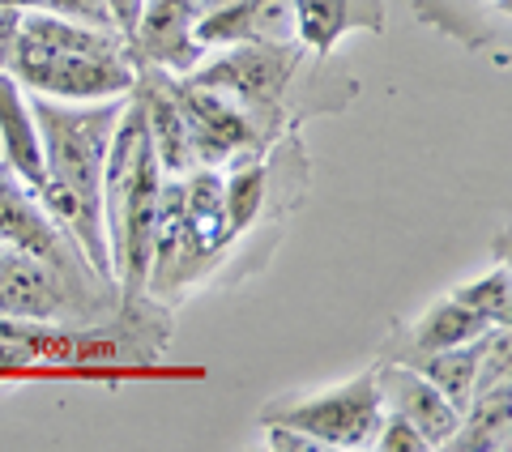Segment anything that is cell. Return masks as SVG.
<instances>
[{"label":"cell","mask_w":512,"mask_h":452,"mask_svg":"<svg viewBox=\"0 0 512 452\" xmlns=\"http://www.w3.org/2000/svg\"><path fill=\"white\" fill-rule=\"evenodd\" d=\"M124 107L128 94L99 99L94 107H69L60 99H47V94H30V111H35L43 137V167H47V180L35 197L77 239V248L86 252L94 273L107 282H116V269H111V244L103 222V167Z\"/></svg>","instance_id":"1"},{"label":"cell","mask_w":512,"mask_h":452,"mask_svg":"<svg viewBox=\"0 0 512 452\" xmlns=\"http://www.w3.org/2000/svg\"><path fill=\"white\" fill-rule=\"evenodd\" d=\"M163 167L154 158L150 128L141 116L137 94H128V107L111 133L107 167H103V222L111 244V269L116 286L128 299L146 295L150 261H154V209L158 188H163Z\"/></svg>","instance_id":"2"},{"label":"cell","mask_w":512,"mask_h":452,"mask_svg":"<svg viewBox=\"0 0 512 452\" xmlns=\"http://www.w3.org/2000/svg\"><path fill=\"white\" fill-rule=\"evenodd\" d=\"M13 77L30 94H47L60 103H99V99H120L133 94L137 69L124 56H86V52H56L39 39L18 30L9 56Z\"/></svg>","instance_id":"3"},{"label":"cell","mask_w":512,"mask_h":452,"mask_svg":"<svg viewBox=\"0 0 512 452\" xmlns=\"http://www.w3.org/2000/svg\"><path fill=\"white\" fill-rule=\"evenodd\" d=\"M384 401L376 389V376H363L338 384V389L312 393L303 401H274L261 410V423H286L312 435L320 448H372V435L380 427Z\"/></svg>","instance_id":"4"},{"label":"cell","mask_w":512,"mask_h":452,"mask_svg":"<svg viewBox=\"0 0 512 452\" xmlns=\"http://www.w3.org/2000/svg\"><path fill=\"white\" fill-rule=\"evenodd\" d=\"M0 316L9 320H60L77 325V303L52 265L13 244H0Z\"/></svg>","instance_id":"5"},{"label":"cell","mask_w":512,"mask_h":452,"mask_svg":"<svg viewBox=\"0 0 512 452\" xmlns=\"http://www.w3.org/2000/svg\"><path fill=\"white\" fill-rule=\"evenodd\" d=\"M372 376H376L384 410H393V414H402L406 423H414V431L427 440V448L453 444V435L461 431V410L423 376V371L393 359V363L372 367Z\"/></svg>","instance_id":"6"},{"label":"cell","mask_w":512,"mask_h":452,"mask_svg":"<svg viewBox=\"0 0 512 452\" xmlns=\"http://www.w3.org/2000/svg\"><path fill=\"white\" fill-rule=\"evenodd\" d=\"M197 13H188L171 0H146L141 18L128 35V60L133 69H163V73H192L205 56V47L192 35Z\"/></svg>","instance_id":"7"},{"label":"cell","mask_w":512,"mask_h":452,"mask_svg":"<svg viewBox=\"0 0 512 452\" xmlns=\"http://www.w3.org/2000/svg\"><path fill=\"white\" fill-rule=\"evenodd\" d=\"M137 103H141V116H146L150 128V145H154V158L163 167L167 180H180L197 167V150H192V128L180 99H175V86H171V73L163 69H137Z\"/></svg>","instance_id":"8"},{"label":"cell","mask_w":512,"mask_h":452,"mask_svg":"<svg viewBox=\"0 0 512 452\" xmlns=\"http://www.w3.org/2000/svg\"><path fill=\"white\" fill-rule=\"evenodd\" d=\"M192 35L205 52L239 43H299L291 0H231V5L205 9L192 22Z\"/></svg>","instance_id":"9"},{"label":"cell","mask_w":512,"mask_h":452,"mask_svg":"<svg viewBox=\"0 0 512 452\" xmlns=\"http://www.w3.org/2000/svg\"><path fill=\"white\" fill-rule=\"evenodd\" d=\"M0 154H5L0 163L18 175L30 192L43 188L47 167H43V137H39L35 111H30L22 82L5 69H0Z\"/></svg>","instance_id":"10"},{"label":"cell","mask_w":512,"mask_h":452,"mask_svg":"<svg viewBox=\"0 0 512 452\" xmlns=\"http://www.w3.org/2000/svg\"><path fill=\"white\" fill-rule=\"evenodd\" d=\"M295 39L312 56H329L350 30H384V0H291Z\"/></svg>","instance_id":"11"},{"label":"cell","mask_w":512,"mask_h":452,"mask_svg":"<svg viewBox=\"0 0 512 452\" xmlns=\"http://www.w3.org/2000/svg\"><path fill=\"white\" fill-rule=\"evenodd\" d=\"M184 180V218H188V235L197 244L201 261L214 265L222 252L235 244L231 235V218H227V188L214 167H192Z\"/></svg>","instance_id":"12"},{"label":"cell","mask_w":512,"mask_h":452,"mask_svg":"<svg viewBox=\"0 0 512 452\" xmlns=\"http://www.w3.org/2000/svg\"><path fill=\"white\" fill-rule=\"evenodd\" d=\"M491 329H500V325H491V320H483L478 312L461 308V303L448 295V299L436 303V308H427L402 333L406 337V350L393 354V359H410V354H431V350H453V346H466V342H474V337H483Z\"/></svg>","instance_id":"13"},{"label":"cell","mask_w":512,"mask_h":452,"mask_svg":"<svg viewBox=\"0 0 512 452\" xmlns=\"http://www.w3.org/2000/svg\"><path fill=\"white\" fill-rule=\"evenodd\" d=\"M495 333V329H491ZM491 333L474 337L466 346H453V350H431V354H410V359H397V363H410L414 371H423V376L436 384V389L453 401L457 410L470 406L474 397V376H478V363H483V350L491 342Z\"/></svg>","instance_id":"14"},{"label":"cell","mask_w":512,"mask_h":452,"mask_svg":"<svg viewBox=\"0 0 512 452\" xmlns=\"http://www.w3.org/2000/svg\"><path fill=\"white\" fill-rule=\"evenodd\" d=\"M495 5H508V0H414L419 18L448 30V35H457L461 43H470V47H478L474 26H491L495 22V13H491Z\"/></svg>","instance_id":"15"},{"label":"cell","mask_w":512,"mask_h":452,"mask_svg":"<svg viewBox=\"0 0 512 452\" xmlns=\"http://www.w3.org/2000/svg\"><path fill=\"white\" fill-rule=\"evenodd\" d=\"M453 299L461 303V308H470L483 320H491V325L508 329V320H512V273H508V265H495L491 273H483V278L457 286Z\"/></svg>","instance_id":"16"},{"label":"cell","mask_w":512,"mask_h":452,"mask_svg":"<svg viewBox=\"0 0 512 452\" xmlns=\"http://www.w3.org/2000/svg\"><path fill=\"white\" fill-rule=\"evenodd\" d=\"M372 444L380 452H427V440L414 431V423H406V418L393 414V410L380 414V427L372 435Z\"/></svg>","instance_id":"17"},{"label":"cell","mask_w":512,"mask_h":452,"mask_svg":"<svg viewBox=\"0 0 512 452\" xmlns=\"http://www.w3.org/2000/svg\"><path fill=\"white\" fill-rule=\"evenodd\" d=\"M171 5H180V9H188V13H201L205 0H171Z\"/></svg>","instance_id":"18"},{"label":"cell","mask_w":512,"mask_h":452,"mask_svg":"<svg viewBox=\"0 0 512 452\" xmlns=\"http://www.w3.org/2000/svg\"><path fill=\"white\" fill-rule=\"evenodd\" d=\"M218 5H231V0H205V9H218ZM205 9H201V13H205Z\"/></svg>","instance_id":"19"}]
</instances>
